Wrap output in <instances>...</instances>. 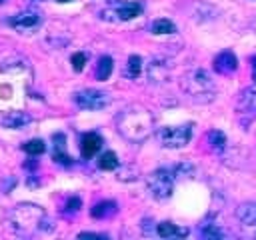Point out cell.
Instances as JSON below:
<instances>
[{
  "instance_id": "14",
  "label": "cell",
  "mask_w": 256,
  "mask_h": 240,
  "mask_svg": "<svg viewBox=\"0 0 256 240\" xmlns=\"http://www.w3.org/2000/svg\"><path fill=\"white\" fill-rule=\"evenodd\" d=\"M238 108L240 110H246V112H256V90L254 88H248V90H244L240 94Z\"/></svg>"
},
{
  "instance_id": "25",
  "label": "cell",
  "mask_w": 256,
  "mask_h": 240,
  "mask_svg": "<svg viewBox=\"0 0 256 240\" xmlns=\"http://www.w3.org/2000/svg\"><path fill=\"white\" fill-rule=\"evenodd\" d=\"M252 62H254V64H252V78H254V82H256V56L252 58Z\"/></svg>"
},
{
  "instance_id": "21",
  "label": "cell",
  "mask_w": 256,
  "mask_h": 240,
  "mask_svg": "<svg viewBox=\"0 0 256 240\" xmlns=\"http://www.w3.org/2000/svg\"><path fill=\"white\" fill-rule=\"evenodd\" d=\"M140 70H142V58L140 56H130L128 58V66H126V76L128 78H138L140 76Z\"/></svg>"
},
{
  "instance_id": "5",
  "label": "cell",
  "mask_w": 256,
  "mask_h": 240,
  "mask_svg": "<svg viewBox=\"0 0 256 240\" xmlns=\"http://www.w3.org/2000/svg\"><path fill=\"white\" fill-rule=\"evenodd\" d=\"M158 138L162 142V146L166 148H182L190 142L192 138V126L190 124H182V126H166L158 132Z\"/></svg>"
},
{
  "instance_id": "7",
  "label": "cell",
  "mask_w": 256,
  "mask_h": 240,
  "mask_svg": "<svg viewBox=\"0 0 256 240\" xmlns=\"http://www.w3.org/2000/svg\"><path fill=\"white\" fill-rule=\"evenodd\" d=\"M74 100L84 110H102V108L108 106L110 96L106 92H100V90H94V88H86V90L76 92Z\"/></svg>"
},
{
  "instance_id": "8",
  "label": "cell",
  "mask_w": 256,
  "mask_h": 240,
  "mask_svg": "<svg viewBox=\"0 0 256 240\" xmlns=\"http://www.w3.org/2000/svg\"><path fill=\"white\" fill-rule=\"evenodd\" d=\"M236 68H238V60H236V56H234L232 50H224V52H220L214 58V70L218 74H224L226 76V74L236 72Z\"/></svg>"
},
{
  "instance_id": "23",
  "label": "cell",
  "mask_w": 256,
  "mask_h": 240,
  "mask_svg": "<svg viewBox=\"0 0 256 240\" xmlns=\"http://www.w3.org/2000/svg\"><path fill=\"white\" fill-rule=\"evenodd\" d=\"M80 198L78 196H72V198H68V202H66V212L68 214H76L78 210H80Z\"/></svg>"
},
{
  "instance_id": "24",
  "label": "cell",
  "mask_w": 256,
  "mask_h": 240,
  "mask_svg": "<svg viewBox=\"0 0 256 240\" xmlns=\"http://www.w3.org/2000/svg\"><path fill=\"white\" fill-rule=\"evenodd\" d=\"M202 236H206V238H220L222 232H220L214 224H206V226L202 228Z\"/></svg>"
},
{
  "instance_id": "11",
  "label": "cell",
  "mask_w": 256,
  "mask_h": 240,
  "mask_svg": "<svg viewBox=\"0 0 256 240\" xmlns=\"http://www.w3.org/2000/svg\"><path fill=\"white\" fill-rule=\"evenodd\" d=\"M156 234L160 238H182L188 234V228H180L174 222H160L156 226Z\"/></svg>"
},
{
  "instance_id": "20",
  "label": "cell",
  "mask_w": 256,
  "mask_h": 240,
  "mask_svg": "<svg viewBox=\"0 0 256 240\" xmlns=\"http://www.w3.org/2000/svg\"><path fill=\"white\" fill-rule=\"evenodd\" d=\"M22 148H24L26 154H30V156H38V154H42V152L46 150V144H44V140H40V138H32V140H28Z\"/></svg>"
},
{
  "instance_id": "6",
  "label": "cell",
  "mask_w": 256,
  "mask_h": 240,
  "mask_svg": "<svg viewBox=\"0 0 256 240\" xmlns=\"http://www.w3.org/2000/svg\"><path fill=\"white\" fill-rule=\"evenodd\" d=\"M184 88L194 98H198V96H210L214 92V84H212V80H210V76H208L206 70H194V72H190L188 78H186V82H184Z\"/></svg>"
},
{
  "instance_id": "1",
  "label": "cell",
  "mask_w": 256,
  "mask_h": 240,
  "mask_svg": "<svg viewBox=\"0 0 256 240\" xmlns=\"http://www.w3.org/2000/svg\"><path fill=\"white\" fill-rule=\"evenodd\" d=\"M116 128L124 138L132 142H142L152 134L154 116L142 106H130L116 118Z\"/></svg>"
},
{
  "instance_id": "10",
  "label": "cell",
  "mask_w": 256,
  "mask_h": 240,
  "mask_svg": "<svg viewBox=\"0 0 256 240\" xmlns=\"http://www.w3.org/2000/svg\"><path fill=\"white\" fill-rule=\"evenodd\" d=\"M102 146V138L96 134V132H88L82 136V142H80V152L84 158H92Z\"/></svg>"
},
{
  "instance_id": "19",
  "label": "cell",
  "mask_w": 256,
  "mask_h": 240,
  "mask_svg": "<svg viewBox=\"0 0 256 240\" xmlns=\"http://www.w3.org/2000/svg\"><path fill=\"white\" fill-rule=\"evenodd\" d=\"M98 168L100 170H116L118 168V156L114 154V152H104V154H100V158H98Z\"/></svg>"
},
{
  "instance_id": "27",
  "label": "cell",
  "mask_w": 256,
  "mask_h": 240,
  "mask_svg": "<svg viewBox=\"0 0 256 240\" xmlns=\"http://www.w3.org/2000/svg\"><path fill=\"white\" fill-rule=\"evenodd\" d=\"M4 2H6V0H0V4H4Z\"/></svg>"
},
{
  "instance_id": "12",
  "label": "cell",
  "mask_w": 256,
  "mask_h": 240,
  "mask_svg": "<svg viewBox=\"0 0 256 240\" xmlns=\"http://www.w3.org/2000/svg\"><path fill=\"white\" fill-rule=\"evenodd\" d=\"M236 218L246 226H256V202H246L236 208Z\"/></svg>"
},
{
  "instance_id": "22",
  "label": "cell",
  "mask_w": 256,
  "mask_h": 240,
  "mask_svg": "<svg viewBox=\"0 0 256 240\" xmlns=\"http://www.w3.org/2000/svg\"><path fill=\"white\" fill-rule=\"evenodd\" d=\"M70 62H72V68H74L76 72H80V70L86 66V54H84V52H76V54H72Z\"/></svg>"
},
{
  "instance_id": "16",
  "label": "cell",
  "mask_w": 256,
  "mask_h": 240,
  "mask_svg": "<svg viewBox=\"0 0 256 240\" xmlns=\"http://www.w3.org/2000/svg\"><path fill=\"white\" fill-rule=\"evenodd\" d=\"M112 74V58L110 56H100L98 66H96V78L98 80H108Z\"/></svg>"
},
{
  "instance_id": "4",
  "label": "cell",
  "mask_w": 256,
  "mask_h": 240,
  "mask_svg": "<svg viewBox=\"0 0 256 240\" xmlns=\"http://www.w3.org/2000/svg\"><path fill=\"white\" fill-rule=\"evenodd\" d=\"M142 6L138 2H122V0H112L108 8H104L100 12V16L104 20H112V22H122V20H132L136 16H140Z\"/></svg>"
},
{
  "instance_id": "3",
  "label": "cell",
  "mask_w": 256,
  "mask_h": 240,
  "mask_svg": "<svg viewBox=\"0 0 256 240\" xmlns=\"http://www.w3.org/2000/svg\"><path fill=\"white\" fill-rule=\"evenodd\" d=\"M146 188H148L152 198L166 200V198H170V194L174 190V174L170 170H166V168H158L148 176Z\"/></svg>"
},
{
  "instance_id": "9",
  "label": "cell",
  "mask_w": 256,
  "mask_h": 240,
  "mask_svg": "<svg viewBox=\"0 0 256 240\" xmlns=\"http://www.w3.org/2000/svg\"><path fill=\"white\" fill-rule=\"evenodd\" d=\"M38 22H40V14H38V12H34V10L18 12V14L10 20V24H12L16 30H30V28L38 26Z\"/></svg>"
},
{
  "instance_id": "15",
  "label": "cell",
  "mask_w": 256,
  "mask_h": 240,
  "mask_svg": "<svg viewBox=\"0 0 256 240\" xmlns=\"http://www.w3.org/2000/svg\"><path fill=\"white\" fill-rule=\"evenodd\" d=\"M116 212V204L112 202V200H104V202H98L94 208H92V216L94 218H108V216H112Z\"/></svg>"
},
{
  "instance_id": "18",
  "label": "cell",
  "mask_w": 256,
  "mask_h": 240,
  "mask_svg": "<svg viewBox=\"0 0 256 240\" xmlns=\"http://www.w3.org/2000/svg\"><path fill=\"white\" fill-rule=\"evenodd\" d=\"M208 144H210L212 150L222 152L224 146H226V136H224V132H222V130H212V132H208Z\"/></svg>"
},
{
  "instance_id": "17",
  "label": "cell",
  "mask_w": 256,
  "mask_h": 240,
  "mask_svg": "<svg viewBox=\"0 0 256 240\" xmlns=\"http://www.w3.org/2000/svg\"><path fill=\"white\" fill-rule=\"evenodd\" d=\"M152 32L154 34H174L176 32V26L168 18H158V20L152 22Z\"/></svg>"
},
{
  "instance_id": "2",
  "label": "cell",
  "mask_w": 256,
  "mask_h": 240,
  "mask_svg": "<svg viewBox=\"0 0 256 240\" xmlns=\"http://www.w3.org/2000/svg\"><path fill=\"white\" fill-rule=\"evenodd\" d=\"M44 218V210L36 204H18L10 214L12 228L20 234H34L36 230H42Z\"/></svg>"
},
{
  "instance_id": "13",
  "label": "cell",
  "mask_w": 256,
  "mask_h": 240,
  "mask_svg": "<svg viewBox=\"0 0 256 240\" xmlns=\"http://www.w3.org/2000/svg\"><path fill=\"white\" fill-rule=\"evenodd\" d=\"M28 122H30V116L24 114V112H10V114H6V116L2 118V126H6V128H14V130L26 126Z\"/></svg>"
},
{
  "instance_id": "26",
  "label": "cell",
  "mask_w": 256,
  "mask_h": 240,
  "mask_svg": "<svg viewBox=\"0 0 256 240\" xmlns=\"http://www.w3.org/2000/svg\"><path fill=\"white\" fill-rule=\"evenodd\" d=\"M56 2H70V0H56Z\"/></svg>"
}]
</instances>
